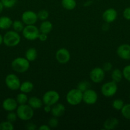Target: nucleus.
Returning a JSON list of instances; mask_svg holds the SVG:
<instances>
[{"label": "nucleus", "instance_id": "f257e3e1", "mask_svg": "<svg viewBox=\"0 0 130 130\" xmlns=\"http://www.w3.org/2000/svg\"><path fill=\"white\" fill-rule=\"evenodd\" d=\"M21 41V37L19 32L15 30H8L3 36V43L8 47H15Z\"/></svg>", "mask_w": 130, "mask_h": 130}, {"label": "nucleus", "instance_id": "f03ea898", "mask_svg": "<svg viewBox=\"0 0 130 130\" xmlns=\"http://www.w3.org/2000/svg\"><path fill=\"white\" fill-rule=\"evenodd\" d=\"M18 118L22 121H29L34 116V109L28 104H22L18 105L16 109Z\"/></svg>", "mask_w": 130, "mask_h": 130}, {"label": "nucleus", "instance_id": "7ed1b4c3", "mask_svg": "<svg viewBox=\"0 0 130 130\" xmlns=\"http://www.w3.org/2000/svg\"><path fill=\"white\" fill-rule=\"evenodd\" d=\"M12 69L17 73H24L30 67L29 62L24 57H17L11 62Z\"/></svg>", "mask_w": 130, "mask_h": 130}, {"label": "nucleus", "instance_id": "20e7f679", "mask_svg": "<svg viewBox=\"0 0 130 130\" xmlns=\"http://www.w3.org/2000/svg\"><path fill=\"white\" fill-rule=\"evenodd\" d=\"M83 92L78 88H73L67 93L66 95V102L68 104L75 106L82 102Z\"/></svg>", "mask_w": 130, "mask_h": 130}, {"label": "nucleus", "instance_id": "39448f33", "mask_svg": "<svg viewBox=\"0 0 130 130\" xmlns=\"http://www.w3.org/2000/svg\"><path fill=\"white\" fill-rule=\"evenodd\" d=\"M22 35L25 39L28 41H35L38 39L40 32L39 28L34 25H28L23 29Z\"/></svg>", "mask_w": 130, "mask_h": 130}, {"label": "nucleus", "instance_id": "423d86ee", "mask_svg": "<svg viewBox=\"0 0 130 130\" xmlns=\"http://www.w3.org/2000/svg\"><path fill=\"white\" fill-rule=\"evenodd\" d=\"M118 86L117 83L113 81H108L103 84L101 88V92L102 95L107 98L112 97L117 92Z\"/></svg>", "mask_w": 130, "mask_h": 130}, {"label": "nucleus", "instance_id": "0eeeda50", "mask_svg": "<svg viewBox=\"0 0 130 130\" xmlns=\"http://www.w3.org/2000/svg\"><path fill=\"white\" fill-rule=\"evenodd\" d=\"M60 99V95L57 91L54 90H49L43 94L42 96V101L44 105L52 106L57 104Z\"/></svg>", "mask_w": 130, "mask_h": 130}, {"label": "nucleus", "instance_id": "6e6552de", "mask_svg": "<svg viewBox=\"0 0 130 130\" xmlns=\"http://www.w3.org/2000/svg\"><path fill=\"white\" fill-rule=\"evenodd\" d=\"M5 82L8 88L12 91H17L19 90L21 84L18 76L14 74H8L5 77Z\"/></svg>", "mask_w": 130, "mask_h": 130}, {"label": "nucleus", "instance_id": "1a4fd4ad", "mask_svg": "<svg viewBox=\"0 0 130 130\" xmlns=\"http://www.w3.org/2000/svg\"><path fill=\"white\" fill-rule=\"evenodd\" d=\"M89 77L94 83H99L102 82L105 77V71L102 67H94L90 71Z\"/></svg>", "mask_w": 130, "mask_h": 130}, {"label": "nucleus", "instance_id": "9d476101", "mask_svg": "<svg viewBox=\"0 0 130 130\" xmlns=\"http://www.w3.org/2000/svg\"><path fill=\"white\" fill-rule=\"evenodd\" d=\"M22 21L24 22L25 25H34L38 21V16L37 13L31 10L25 11L22 14Z\"/></svg>", "mask_w": 130, "mask_h": 130}, {"label": "nucleus", "instance_id": "9b49d317", "mask_svg": "<svg viewBox=\"0 0 130 130\" xmlns=\"http://www.w3.org/2000/svg\"><path fill=\"white\" fill-rule=\"evenodd\" d=\"M98 96L94 90L89 88L83 92L82 101L87 105H93L97 102Z\"/></svg>", "mask_w": 130, "mask_h": 130}, {"label": "nucleus", "instance_id": "f8f14e48", "mask_svg": "<svg viewBox=\"0 0 130 130\" xmlns=\"http://www.w3.org/2000/svg\"><path fill=\"white\" fill-rule=\"evenodd\" d=\"M56 58L57 62L60 64H66L71 58L70 52L66 48H60L56 52Z\"/></svg>", "mask_w": 130, "mask_h": 130}, {"label": "nucleus", "instance_id": "ddd939ff", "mask_svg": "<svg viewBox=\"0 0 130 130\" xmlns=\"http://www.w3.org/2000/svg\"><path fill=\"white\" fill-rule=\"evenodd\" d=\"M117 54L119 58L124 60H130V44H122L117 48Z\"/></svg>", "mask_w": 130, "mask_h": 130}, {"label": "nucleus", "instance_id": "4468645a", "mask_svg": "<svg viewBox=\"0 0 130 130\" xmlns=\"http://www.w3.org/2000/svg\"><path fill=\"white\" fill-rule=\"evenodd\" d=\"M18 103L16 99L11 97H8L5 99L3 101L2 107L5 111L12 112L17 109L18 107Z\"/></svg>", "mask_w": 130, "mask_h": 130}, {"label": "nucleus", "instance_id": "2eb2a0df", "mask_svg": "<svg viewBox=\"0 0 130 130\" xmlns=\"http://www.w3.org/2000/svg\"><path fill=\"white\" fill-rule=\"evenodd\" d=\"M117 15H118L117 11H116L115 9L113 8H110L105 10L102 15V18L105 22L110 24L117 19Z\"/></svg>", "mask_w": 130, "mask_h": 130}, {"label": "nucleus", "instance_id": "dca6fc26", "mask_svg": "<svg viewBox=\"0 0 130 130\" xmlns=\"http://www.w3.org/2000/svg\"><path fill=\"white\" fill-rule=\"evenodd\" d=\"M66 111V108L65 106L62 104L58 103L54 104L52 106V109H51V114L54 117L56 118H59L61 117Z\"/></svg>", "mask_w": 130, "mask_h": 130}, {"label": "nucleus", "instance_id": "f3484780", "mask_svg": "<svg viewBox=\"0 0 130 130\" xmlns=\"http://www.w3.org/2000/svg\"><path fill=\"white\" fill-rule=\"evenodd\" d=\"M119 125V120L116 118H109L106 119L103 123V129L112 130L115 129Z\"/></svg>", "mask_w": 130, "mask_h": 130}, {"label": "nucleus", "instance_id": "a211bd4d", "mask_svg": "<svg viewBox=\"0 0 130 130\" xmlns=\"http://www.w3.org/2000/svg\"><path fill=\"white\" fill-rule=\"evenodd\" d=\"M27 104L33 109H38L42 107L43 105L42 99L37 96H31L28 99V101Z\"/></svg>", "mask_w": 130, "mask_h": 130}, {"label": "nucleus", "instance_id": "6ab92c4d", "mask_svg": "<svg viewBox=\"0 0 130 130\" xmlns=\"http://www.w3.org/2000/svg\"><path fill=\"white\" fill-rule=\"evenodd\" d=\"M13 20L10 17L8 16L0 17V29L7 30L11 27Z\"/></svg>", "mask_w": 130, "mask_h": 130}, {"label": "nucleus", "instance_id": "aec40b11", "mask_svg": "<svg viewBox=\"0 0 130 130\" xmlns=\"http://www.w3.org/2000/svg\"><path fill=\"white\" fill-rule=\"evenodd\" d=\"M53 29V25L52 22L48 20H44L41 23L40 25L39 30L41 33H44V34H49Z\"/></svg>", "mask_w": 130, "mask_h": 130}, {"label": "nucleus", "instance_id": "412c9836", "mask_svg": "<svg viewBox=\"0 0 130 130\" xmlns=\"http://www.w3.org/2000/svg\"><path fill=\"white\" fill-rule=\"evenodd\" d=\"M33 88H34V85H33V83L29 81H25L20 84L19 90L21 92L27 94L31 92Z\"/></svg>", "mask_w": 130, "mask_h": 130}, {"label": "nucleus", "instance_id": "4be33fe9", "mask_svg": "<svg viewBox=\"0 0 130 130\" xmlns=\"http://www.w3.org/2000/svg\"><path fill=\"white\" fill-rule=\"evenodd\" d=\"M38 56L36 50L34 48H29L26 50L25 53V58L30 62H33L35 60Z\"/></svg>", "mask_w": 130, "mask_h": 130}, {"label": "nucleus", "instance_id": "5701e85b", "mask_svg": "<svg viewBox=\"0 0 130 130\" xmlns=\"http://www.w3.org/2000/svg\"><path fill=\"white\" fill-rule=\"evenodd\" d=\"M61 5L62 7L67 10H73L76 8V0H62Z\"/></svg>", "mask_w": 130, "mask_h": 130}, {"label": "nucleus", "instance_id": "b1692460", "mask_svg": "<svg viewBox=\"0 0 130 130\" xmlns=\"http://www.w3.org/2000/svg\"><path fill=\"white\" fill-rule=\"evenodd\" d=\"M111 77H112V81H115L117 83L121 82L123 77L122 71H121L119 69H115L112 71V74H111Z\"/></svg>", "mask_w": 130, "mask_h": 130}, {"label": "nucleus", "instance_id": "393cba45", "mask_svg": "<svg viewBox=\"0 0 130 130\" xmlns=\"http://www.w3.org/2000/svg\"><path fill=\"white\" fill-rule=\"evenodd\" d=\"M12 28L14 30H15L17 32H22L25 27V24H24L22 21L20 20H14L13 21Z\"/></svg>", "mask_w": 130, "mask_h": 130}, {"label": "nucleus", "instance_id": "a878e982", "mask_svg": "<svg viewBox=\"0 0 130 130\" xmlns=\"http://www.w3.org/2000/svg\"><path fill=\"white\" fill-rule=\"evenodd\" d=\"M28 99L29 98L27 96L26 93L21 92L17 95V97L15 99H16L19 105H22V104H27L28 101Z\"/></svg>", "mask_w": 130, "mask_h": 130}, {"label": "nucleus", "instance_id": "bb28decb", "mask_svg": "<svg viewBox=\"0 0 130 130\" xmlns=\"http://www.w3.org/2000/svg\"><path fill=\"white\" fill-rule=\"evenodd\" d=\"M121 112L125 119L130 120V104H124L121 110Z\"/></svg>", "mask_w": 130, "mask_h": 130}, {"label": "nucleus", "instance_id": "cd10ccee", "mask_svg": "<svg viewBox=\"0 0 130 130\" xmlns=\"http://www.w3.org/2000/svg\"><path fill=\"white\" fill-rule=\"evenodd\" d=\"M124 105V101L121 99H117L114 100L112 104V107L116 110H121L122 108L123 107Z\"/></svg>", "mask_w": 130, "mask_h": 130}, {"label": "nucleus", "instance_id": "c85d7f7f", "mask_svg": "<svg viewBox=\"0 0 130 130\" xmlns=\"http://www.w3.org/2000/svg\"><path fill=\"white\" fill-rule=\"evenodd\" d=\"M90 84L89 83L88 81H82L78 83L77 88L81 91L84 92V91H86L87 90L90 88Z\"/></svg>", "mask_w": 130, "mask_h": 130}, {"label": "nucleus", "instance_id": "c756f323", "mask_svg": "<svg viewBox=\"0 0 130 130\" xmlns=\"http://www.w3.org/2000/svg\"><path fill=\"white\" fill-rule=\"evenodd\" d=\"M14 129L13 123L8 121H3L0 123V130H13Z\"/></svg>", "mask_w": 130, "mask_h": 130}, {"label": "nucleus", "instance_id": "7c9ffc66", "mask_svg": "<svg viewBox=\"0 0 130 130\" xmlns=\"http://www.w3.org/2000/svg\"><path fill=\"white\" fill-rule=\"evenodd\" d=\"M37 16H38V19L39 20L44 21V20H47V19L48 18L49 13H48V11L45 10H42L37 13Z\"/></svg>", "mask_w": 130, "mask_h": 130}, {"label": "nucleus", "instance_id": "2f4dec72", "mask_svg": "<svg viewBox=\"0 0 130 130\" xmlns=\"http://www.w3.org/2000/svg\"><path fill=\"white\" fill-rule=\"evenodd\" d=\"M3 5L4 8H11L16 5L17 0H0Z\"/></svg>", "mask_w": 130, "mask_h": 130}, {"label": "nucleus", "instance_id": "473e14b6", "mask_svg": "<svg viewBox=\"0 0 130 130\" xmlns=\"http://www.w3.org/2000/svg\"><path fill=\"white\" fill-rule=\"evenodd\" d=\"M122 71L124 78L127 80V81L130 82V65L125 66Z\"/></svg>", "mask_w": 130, "mask_h": 130}, {"label": "nucleus", "instance_id": "72a5a7b5", "mask_svg": "<svg viewBox=\"0 0 130 130\" xmlns=\"http://www.w3.org/2000/svg\"><path fill=\"white\" fill-rule=\"evenodd\" d=\"M18 118L16 112H14V111L8 112L7 116H6V120L11 123H14L17 121V119Z\"/></svg>", "mask_w": 130, "mask_h": 130}, {"label": "nucleus", "instance_id": "f704fd0d", "mask_svg": "<svg viewBox=\"0 0 130 130\" xmlns=\"http://www.w3.org/2000/svg\"><path fill=\"white\" fill-rule=\"evenodd\" d=\"M59 124V121L57 119V118L56 117H54L53 118H50L48 120V125L50 127V128H54L58 126Z\"/></svg>", "mask_w": 130, "mask_h": 130}, {"label": "nucleus", "instance_id": "c9c22d12", "mask_svg": "<svg viewBox=\"0 0 130 130\" xmlns=\"http://www.w3.org/2000/svg\"><path fill=\"white\" fill-rule=\"evenodd\" d=\"M122 15H123V17L126 20H130V6L126 8L124 10L123 13H122Z\"/></svg>", "mask_w": 130, "mask_h": 130}, {"label": "nucleus", "instance_id": "e433bc0d", "mask_svg": "<svg viewBox=\"0 0 130 130\" xmlns=\"http://www.w3.org/2000/svg\"><path fill=\"white\" fill-rule=\"evenodd\" d=\"M112 67H113V66H112V64L110 62H106V63L103 64L102 68L103 69V70L105 72H109V71H110L112 69Z\"/></svg>", "mask_w": 130, "mask_h": 130}, {"label": "nucleus", "instance_id": "4c0bfd02", "mask_svg": "<svg viewBox=\"0 0 130 130\" xmlns=\"http://www.w3.org/2000/svg\"><path fill=\"white\" fill-rule=\"evenodd\" d=\"M47 35H48V34L40 32V34L39 35V37H38V39L42 42L45 41H47V38H48V36Z\"/></svg>", "mask_w": 130, "mask_h": 130}, {"label": "nucleus", "instance_id": "58836bf2", "mask_svg": "<svg viewBox=\"0 0 130 130\" xmlns=\"http://www.w3.org/2000/svg\"><path fill=\"white\" fill-rule=\"evenodd\" d=\"M36 128V125L33 123H29L26 124V129L28 130H35Z\"/></svg>", "mask_w": 130, "mask_h": 130}, {"label": "nucleus", "instance_id": "ea45409f", "mask_svg": "<svg viewBox=\"0 0 130 130\" xmlns=\"http://www.w3.org/2000/svg\"><path fill=\"white\" fill-rule=\"evenodd\" d=\"M51 109H52V106L48 105H45L44 107H43V110L46 113L51 112Z\"/></svg>", "mask_w": 130, "mask_h": 130}, {"label": "nucleus", "instance_id": "a19ab883", "mask_svg": "<svg viewBox=\"0 0 130 130\" xmlns=\"http://www.w3.org/2000/svg\"><path fill=\"white\" fill-rule=\"evenodd\" d=\"M38 129H39V130H50V127L48 125H45V124H43V125L40 126Z\"/></svg>", "mask_w": 130, "mask_h": 130}, {"label": "nucleus", "instance_id": "79ce46f5", "mask_svg": "<svg viewBox=\"0 0 130 130\" xmlns=\"http://www.w3.org/2000/svg\"><path fill=\"white\" fill-rule=\"evenodd\" d=\"M108 23L105 22L104 24V25L102 27V29H103V30H108V29H109V25H108Z\"/></svg>", "mask_w": 130, "mask_h": 130}, {"label": "nucleus", "instance_id": "37998d69", "mask_svg": "<svg viewBox=\"0 0 130 130\" xmlns=\"http://www.w3.org/2000/svg\"><path fill=\"white\" fill-rule=\"evenodd\" d=\"M3 8H4L3 5L2 4L1 1H0V14L1 13V12H2L3 10Z\"/></svg>", "mask_w": 130, "mask_h": 130}, {"label": "nucleus", "instance_id": "c03bdc74", "mask_svg": "<svg viewBox=\"0 0 130 130\" xmlns=\"http://www.w3.org/2000/svg\"><path fill=\"white\" fill-rule=\"evenodd\" d=\"M3 43V36L0 34V45Z\"/></svg>", "mask_w": 130, "mask_h": 130}, {"label": "nucleus", "instance_id": "a18cd8bd", "mask_svg": "<svg viewBox=\"0 0 130 130\" xmlns=\"http://www.w3.org/2000/svg\"><path fill=\"white\" fill-rule=\"evenodd\" d=\"M129 99H130V95H129Z\"/></svg>", "mask_w": 130, "mask_h": 130}]
</instances>
